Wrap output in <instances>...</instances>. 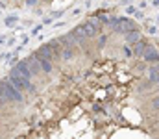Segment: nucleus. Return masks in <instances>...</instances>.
Here are the masks:
<instances>
[{
    "label": "nucleus",
    "instance_id": "nucleus-1",
    "mask_svg": "<svg viewBox=\"0 0 159 139\" xmlns=\"http://www.w3.org/2000/svg\"><path fill=\"white\" fill-rule=\"evenodd\" d=\"M0 137H159V48L100 9L0 78Z\"/></svg>",
    "mask_w": 159,
    "mask_h": 139
},
{
    "label": "nucleus",
    "instance_id": "nucleus-2",
    "mask_svg": "<svg viewBox=\"0 0 159 139\" xmlns=\"http://www.w3.org/2000/svg\"><path fill=\"white\" fill-rule=\"evenodd\" d=\"M61 0H0V6L11 9H43Z\"/></svg>",
    "mask_w": 159,
    "mask_h": 139
}]
</instances>
